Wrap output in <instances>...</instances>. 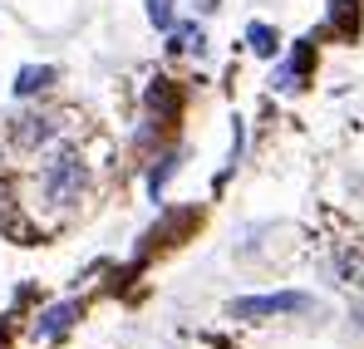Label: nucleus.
Here are the masks:
<instances>
[{
  "label": "nucleus",
  "instance_id": "obj_1",
  "mask_svg": "<svg viewBox=\"0 0 364 349\" xmlns=\"http://www.w3.org/2000/svg\"><path fill=\"white\" fill-rule=\"evenodd\" d=\"M84 187H89V168H84V153H79V148H60V153L40 168V182H35V192H40V202H45L50 212L79 207Z\"/></svg>",
  "mask_w": 364,
  "mask_h": 349
},
{
  "label": "nucleus",
  "instance_id": "obj_2",
  "mask_svg": "<svg viewBox=\"0 0 364 349\" xmlns=\"http://www.w3.org/2000/svg\"><path fill=\"white\" fill-rule=\"evenodd\" d=\"M64 118L60 109H30V114H15L10 118V148L20 153H40V148H55L64 133Z\"/></svg>",
  "mask_w": 364,
  "mask_h": 349
},
{
  "label": "nucleus",
  "instance_id": "obj_3",
  "mask_svg": "<svg viewBox=\"0 0 364 349\" xmlns=\"http://www.w3.org/2000/svg\"><path fill=\"white\" fill-rule=\"evenodd\" d=\"M305 310H315V295H305V291H276V295L232 300V315L237 320H271V315H305Z\"/></svg>",
  "mask_w": 364,
  "mask_h": 349
},
{
  "label": "nucleus",
  "instance_id": "obj_4",
  "mask_svg": "<svg viewBox=\"0 0 364 349\" xmlns=\"http://www.w3.org/2000/svg\"><path fill=\"white\" fill-rule=\"evenodd\" d=\"M310 64H315V40H301L296 55L271 74V84H276L281 94H296V89H305V79H310Z\"/></svg>",
  "mask_w": 364,
  "mask_h": 349
},
{
  "label": "nucleus",
  "instance_id": "obj_5",
  "mask_svg": "<svg viewBox=\"0 0 364 349\" xmlns=\"http://www.w3.org/2000/svg\"><path fill=\"white\" fill-rule=\"evenodd\" d=\"M79 315H84V310H79V300H60V305H50V310L35 320V340H60Z\"/></svg>",
  "mask_w": 364,
  "mask_h": 349
},
{
  "label": "nucleus",
  "instance_id": "obj_6",
  "mask_svg": "<svg viewBox=\"0 0 364 349\" xmlns=\"http://www.w3.org/2000/svg\"><path fill=\"white\" fill-rule=\"evenodd\" d=\"M246 45H251V55L276 59V55H281V30L266 25V20H251V25H246Z\"/></svg>",
  "mask_w": 364,
  "mask_h": 349
},
{
  "label": "nucleus",
  "instance_id": "obj_7",
  "mask_svg": "<svg viewBox=\"0 0 364 349\" xmlns=\"http://www.w3.org/2000/svg\"><path fill=\"white\" fill-rule=\"evenodd\" d=\"M330 30L340 40H355L360 35V0H330Z\"/></svg>",
  "mask_w": 364,
  "mask_h": 349
},
{
  "label": "nucleus",
  "instance_id": "obj_8",
  "mask_svg": "<svg viewBox=\"0 0 364 349\" xmlns=\"http://www.w3.org/2000/svg\"><path fill=\"white\" fill-rule=\"evenodd\" d=\"M55 79H60V74H55L50 64H25V69L15 74V94H20V99H30V94H40V89H50Z\"/></svg>",
  "mask_w": 364,
  "mask_h": 349
},
{
  "label": "nucleus",
  "instance_id": "obj_9",
  "mask_svg": "<svg viewBox=\"0 0 364 349\" xmlns=\"http://www.w3.org/2000/svg\"><path fill=\"white\" fill-rule=\"evenodd\" d=\"M173 55H202L207 50V30L197 25V20H187V25H173V45H168Z\"/></svg>",
  "mask_w": 364,
  "mask_h": 349
},
{
  "label": "nucleus",
  "instance_id": "obj_10",
  "mask_svg": "<svg viewBox=\"0 0 364 349\" xmlns=\"http://www.w3.org/2000/svg\"><path fill=\"white\" fill-rule=\"evenodd\" d=\"M178 173V148H163L158 158H153V168H148V192L153 197H163V187H168V177Z\"/></svg>",
  "mask_w": 364,
  "mask_h": 349
},
{
  "label": "nucleus",
  "instance_id": "obj_11",
  "mask_svg": "<svg viewBox=\"0 0 364 349\" xmlns=\"http://www.w3.org/2000/svg\"><path fill=\"white\" fill-rule=\"evenodd\" d=\"M143 5H148V20L158 30H173L178 25V0H143Z\"/></svg>",
  "mask_w": 364,
  "mask_h": 349
},
{
  "label": "nucleus",
  "instance_id": "obj_12",
  "mask_svg": "<svg viewBox=\"0 0 364 349\" xmlns=\"http://www.w3.org/2000/svg\"><path fill=\"white\" fill-rule=\"evenodd\" d=\"M192 5H197V15H217L222 10V0H192Z\"/></svg>",
  "mask_w": 364,
  "mask_h": 349
},
{
  "label": "nucleus",
  "instance_id": "obj_13",
  "mask_svg": "<svg viewBox=\"0 0 364 349\" xmlns=\"http://www.w3.org/2000/svg\"><path fill=\"white\" fill-rule=\"evenodd\" d=\"M355 325H360V330H364V300H360V305H355Z\"/></svg>",
  "mask_w": 364,
  "mask_h": 349
},
{
  "label": "nucleus",
  "instance_id": "obj_14",
  "mask_svg": "<svg viewBox=\"0 0 364 349\" xmlns=\"http://www.w3.org/2000/svg\"><path fill=\"white\" fill-rule=\"evenodd\" d=\"M355 286H360V291H364V266H360V271H355Z\"/></svg>",
  "mask_w": 364,
  "mask_h": 349
}]
</instances>
